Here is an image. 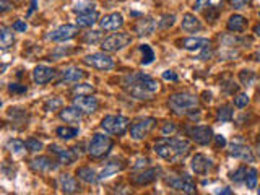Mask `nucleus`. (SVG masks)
I'll use <instances>...</instances> for the list:
<instances>
[{"instance_id":"nucleus-45","label":"nucleus","mask_w":260,"mask_h":195,"mask_svg":"<svg viewBox=\"0 0 260 195\" xmlns=\"http://www.w3.org/2000/svg\"><path fill=\"white\" fill-rule=\"evenodd\" d=\"M100 39H101V32L100 31H89V32H86L85 38H83L85 43H91V44L98 43Z\"/></svg>"},{"instance_id":"nucleus-50","label":"nucleus","mask_w":260,"mask_h":195,"mask_svg":"<svg viewBox=\"0 0 260 195\" xmlns=\"http://www.w3.org/2000/svg\"><path fill=\"white\" fill-rule=\"evenodd\" d=\"M173 132H176V125L173 122H166V125L162 127V134H173Z\"/></svg>"},{"instance_id":"nucleus-40","label":"nucleus","mask_w":260,"mask_h":195,"mask_svg":"<svg viewBox=\"0 0 260 195\" xmlns=\"http://www.w3.org/2000/svg\"><path fill=\"white\" fill-rule=\"evenodd\" d=\"M246 174H247V168L246 166H241L234 171V173H231V181L234 182H242V181H246Z\"/></svg>"},{"instance_id":"nucleus-21","label":"nucleus","mask_w":260,"mask_h":195,"mask_svg":"<svg viewBox=\"0 0 260 195\" xmlns=\"http://www.w3.org/2000/svg\"><path fill=\"white\" fill-rule=\"evenodd\" d=\"M124 169H125V165L120 159H111L109 162H106V166L101 169V173L98 176H100V181H104V179L117 174V173H120V171H124Z\"/></svg>"},{"instance_id":"nucleus-11","label":"nucleus","mask_w":260,"mask_h":195,"mask_svg":"<svg viewBox=\"0 0 260 195\" xmlns=\"http://www.w3.org/2000/svg\"><path fill=\"white\" fill-rule=\"evenodd\" d=\"M221 7L223 0H195L193 10L203 13L208 20H216L218 13L221 12Z\"/></svg>"},{"instance_id":"nucleus-15","label":"nucleus","mask_w":260,"mask_h":195,"mask_svg":"<svg viewBox=\"0 0 260 195\" xmlns=\"http://www.w3.org/2000/svg\"><path fill=\"white\" fill-rule=\"evenodd\" d=\"M57 75V72L47 65H38V67L32 70V80H35L36 85H47L49 81H52Z\"/></svg>"},{"instance_id":"nucleus-28","label":"nucleus","mask_w":260,"mask_h":195,"mask_svg":"<svg viewBox=\"0 0 260 195\" xmlns=\"http://www.w3.org/2000/svg\"><path fill=\"white\" fill-rule=\"evenodd\" d=\"M98 18H100V13H98L96 10L78 13L77 15V24H78L80 28H89V26H93V24L98 21Z\"/></svg>"},{"instance_id":"nucleus-31","label":"nucleus","mask_w":260,"mask_h":195,"mask_svg":"<svg viewBox=\"0 0 260 195\" xmlns=\"http://www.w3.org/2000/svg\"><path fill=\"white\" fill-rule=\"evenodd\" d=\"M13 28H8V26H2L0 28V47L4 49H8L12 47L13 43H15V35H13Z\"/></svg>"},{"instance_id":"nucleus-5","label":"nucleus","mask_w":260,"mask_h":195,"mask_svg":"<svg viewBox=\"0 0 260 195\" xmlns=\"http://www.w3.org/2000/svg\"><path fill=\"white\" fill-rule=\"evenodd\" d=\"M130 125V120L124 116H106L101 120V128L111 135H124Z\"/></svg>"},{"instance_id":"nucleus-29","label":"nucleus","mask_w":260,"mask_h":195,"mask_svg":"<svg viewBox=\"0 0 260 195\" xmlns=\"http://www.w3.org/2000/svg\"><path fill=\"white\" fill-rule=\"evenodd\" d=\"M77 176L78 179H81L83 182L86 184H96L98 181H100V176L96 174V171L91 169L89 166H81L77 169Z\"/></svg>"},{"instance_id":"nucleus-37","label":"nucleus","mask_w":260,"mask_h":195,"mask_svg":"<svg viewBox=\"0 0 260 195\" xmlns=\"http://www.w3.org/2000/svg\"><path fill=\"white\" fill-rule=\"evenodd\" d=\"M89 10H94V4L91 2V0H77L75 7H73V12H75L77 15L89 12Z\"/></svg>"},{"instance_id":"nucleus-34","label":"nucleus","mask_w":260,"mask_h":195,"mask_svg":"<svg viewBox=\"0 0 260 195\" xmlns=\"http://www.w3.org/2000/svg\"><path fill=\"white\" fill-rule=\"evenodd\" d=\"M246 185H247V189L249 190H254L255 187H257V182H258V173H257V169L255 168H249L247 169V174H246Z\"/></svg>"},{"instance_id":"nucleus-51","label":"nucleus","mask_w":260,"mask_h":195,"mask_svg":"<svg viewBox=\"0 0 260 195\" xmlns=\"http://www.w3.org/2000/svg\"><path fill=\"white\" fill-rule=\"evenodd\" d=\"M233 8H244V7H247L249 4V0H233Z\"/></svg>"},{"instance_id":"nucleus-47","label":"nucleus","mask_w":260,"mask_h":195,"mask_svg":"<svg viewBox=\"0 0 260 195\" xmlns=\"http://www.w3.org/2000/svg\"><path fill=\"white\" fill-rule=\"evenodd\" d=\"M12 8H13L12 2H8V0H0V10H2V13L12 10Z\"/></svg>"},{"instance_id":"nucleus-22","label":"nucleus","mask_w":260,"mask_h":195,"mask_svg":"<svg viewBox=\"0 0 260 195\" xmlns=\"http://www.w3.org/2000/svg\"><path fill=\"white\" fill-rule=\"evenodd\" d=\"M230 154L233 158H238V159H244V161H249V162H254L255 161V156L252 150L246 145H238L234 143L231 145V150H230Z\"/></svg>"},{"instance_id":"nucleus-56","label":"nucleus","mask_w":260,"mask_h":195,"mask_svg":"<svg viewBox=\"0 0 260 195\" xmlns=\"http://www.w3.org/2000/svg\"><path fill=\"white\" fill-rule=\"evenodd\" d=\"M254 31H255V35H257V36L260 38V24H257V26H255V29H254Z\"/></svg>"},{"instance_id":"nucleus-4","label":"nucleus","mask_w":260,"mask_h":195,"mask_svg":"<svg viewBox=\"0 0 260 195\" xmlns=\"http://www.w3.org/2000/svg\"><path fill=\"white\" fill-rule=\"evenodd\" d=\"M112 146H114V142L108 135L94 134L91 137V140H89V143H88V154L93 159H100V158L106 156V154L111 151Z\"/></svg>"},{"instance_id":"nucleus-48","label":"nucleus","mask_w":260,"mask_h":195,"mask_svg":"<svg viewBox=\"0 0 260 195\" xmlns=\"http://www.w3.org/2000/svg\"><path fill=\"white\" fill-rule=\"evenodd\" d=\"M162 78L165 80H169V81H177V75L173 72V70H166L162 72Z\"/></svg>"},{"instance_id":"nucleus-44","label":"nucleus","mask_w":260,"mask_h":195,"mask_svg":"<svg viewBox=\"0 0 260 195\" xmlns=\"http://www.w3.org/2000/svg\"><path fill=\"white\" fill-rule=\"evenodd\" d=\"M73 93H75L77 96L78 94H91L93 93V86L88 85V83H83V85H78L73 88Z\"/></svg>"},{"instance_id":"nucleus-54","label":"nucleus","mask_w":260,"mask_h":195,"mask_svg":"<svg viewBox=\"0 0 260 195\" xmlns=\"http://www.w3.org/2000/svg\"><path fill=\"white\" fill-rule=\"evenodd\" d=\"M35 10H36V0H32V4H31V10H29V13H28V15H31Z\"/></svg>"},{"instance_id":"nucleus-24","label":"nucleus","mask_w":260,"mask_h":195,"mask_svg":"<svg viewBox=\"0 0 260 195\" xmlns=\"http://www.w3.org/2000/svg\"><path fill=\"white\" fill-rule=\"evenodd\" d=\"M210 46V41L207 38H187L181 41V47L185 51H203Z\"/></svg>"},{"instance_id":"nucleus-25","label":"nucleus","mask_w":260,"mask_h":195,"mask_svg":"<svg viewBox=\"0 0 260 195\" xmlns=\"http://www.w3.org/2000/svg\"><path fill=\"white\" fill-rule=\"evenodd\" d=\"M59 187L63 193H77L80 192V185L77 182V179L70 174H62L59 177Z\"/></svg>"},{"instance_id":"nucleus-58","label":"nucleus","mask_w":260,"mask_h":195,"mask_svg":"<svg viewBox=\"0 0 260 195\" xmlns=\"http://www.w3.org/2000/svg\"><path fill=\"white\" fill-rule=\"evenodd\" d=\"M258 16H260V13H258Z\"/></svg>"},{"instance_id":"nucleus-39","label":"nucleus","mask_w":260,"mask_h":195,"mask_svg":"<svg viewBox=\"0 0 260 195\" xmlns=\"http://www.w3.org/2000/svg\"><path fill=\"white\" fill-rule=\"evenodd\" d=\"M62 100L60 98H49V100L44 103V109L46 111H59V109H62Z\"/></svg>"},{"instance_id":"nucleus-55","label":"nucleus","mask_w":260,"mask_h":195,"mask_svg":"<svg viewBox=\"0 0 260 195\" xmlns=\"http://www.w3.org/2000/svg\"><path fill=\"white\" fill-rule=\"evenodd\" d=\"M254 60H257V62H260V51H257V52L254 54Z\"/></svg>"},{"instance_id":"nucleus-13","label":"nucleus","mask_w":260,"mask_h":195,"mask_svg":"<svg viewBox=\"0 0 260 195\" xmlns=\"http://www.w3.org/2000/svg\"><path fill=\"white\" fill-rule=\"evenodd\" d=\"M73 106L78 108L83 114H94L98 108H100V101L91 94H78L73 100Z\"/></svg>"},{"instance_id":"nucleus-17","label":"nucleus","mask_w":260,"mask_h":195,"mask_svg":"<svg viewBox=\"0 0 260 195\" xmlns=\"http://www.w3.org/2000/svg\"><path fill=\"white\" fill-rule=\"evenodd\" d=\"M60 162L55 161L49 156H38L31 161V168L36 171V173H51V171H55L59 168Z\"/></svg>"},{"instance_id":"nucleus-19","label":"nucleus","mask_w":260,"mask_h":195,"mask_svg":"<svg viewBox=\"0 0 260 195\" xmlns=\"http://www.w3.org/2000/svg\"><path fill=\"white\" fill-rule=\"evenodd\" d=\"M85 78H86V72L85 70H81L78 67H70V69L62 72L59 85H63V83H78V81L85 80Z\"/></svg>"},{"instance_id":"nucleus-36","label":"nucleus","mask_w":260,"mask_h":195,"mask_svg":"<svg viewBox=\"0 0 260 195\" xmlns=\"http://www.w3.org/2000/svg\"><path fill=\"white\" fill-rule=\"evenodd\" d=\"M233 116H234V111H233V108L231 106H221V108L218 109V116H216V119L219 120V122H231L233 120Z\"/></svg>"},{"instance_id":"nucleus-30","label":"nucleus","mask_w":260,"mask_h":195,"mask_svg":"<svg viewBox=\"0 0 260 195\" xmlns=\"http://www.w3.org/2000/svg\"><path fill=\"white\" fill-rule=\"evenodd\" d=\"M247 28V20L242 15H233L228 20V29L233 32H242Z\"/></svg>"},{"instance_id":"nucleus-3","label":"nucleus","mask_w":260,"mask_h":195,"mask_svg":"<svg viewBox=\"0 0 260 195\" xmlns=\"http://www.w3.org/2000/svg\"><path fill=\"white\" fill-rule=\"evenodd\" d=\"M169 109L174 114H179V116H184V114H189L190 111L197 109L199 106V98L192 94V93H176L169 98Z\"/></svg>"},{"instance_id":"nucleus-52","label":"nucleus","mask_w":260,"mask_h":195,"mask_svg":"<svg viewBox=\"0 0 260 195\" xmlns=\"http://www.w3.org/2000/svg\"><path fill=\"white\" fill-rule=\"evenodd\" d=\"M216 146H226V138L223 135H215Z\"/></svg>"},{"instance_id":"nucleus-23","label":"nucleus","mask_w":260,"mask_h":195,"mask_svg":"<svg viewBox=\"0 0 260 195\" xmlns=\"http://www.w3.org/2000/svg\"><path fill=\"white\" fill-rule=\"evenodd\" d=\"M154 28H156V21H154L151 16H145V18L138 20V23L135 24V32L137 36H150L151 32L154 31Z\"/></svg>"},{"instance_id":"nucleus-49","label":"nucleus","mask_w":260,"mask_h":195,"mask_svg":"<svg viewBox=\"0 0 260 195\" xmlns=\"http://www.w3.org/2000/svg\"><path fill=\"white\" fill-rule=\"evenodd\" d=\"M13 29L15 31H26L28 29V24L24 23V21H21V20H18V21L13 24Z\"/></svg>"},{"instance_id":"nucleus-41","label":"nucleus","mask_w":260,"mask_h":195,"mask_svg":"<svg viewBox=\"0 0 260 195\" xmlns=\"http://www.w3.org/2000/svg\"><path fill=\"white\" fill-rule=\"evenodd\" d=\"M174 21H176V16H174V15H165V16H162V18L158 21V24H159V28L168 29V28L173 26Z\"/></svg>"},{"instance_id":"nucleus-2","label":"nucleus","mask_w":260,"mask_h":195,"mask_svg":"<svg viewBox=\"0 0 260 195\" xmlns=\"http://www.w3.org/2000/svg\"><path fill=\"white\" fill-rule=\"evenodd\" d=\"M153 148L161 159L177 165L190 153V143L182 138H162L154 143Z\"/></svg>"},{"instance_id":"nucleus-8","label":"nucleus","mask_w":260,"mask_h":195,"mask_svg":"<svg viewBox=\"0 0 260 195\" xmlns=\"http://www.w3.org/2000/svg\"><path fill=\"white\" fill-rule=\"evenodd\" d=\"M83 62L89 65L91 69L96 70H112L114 69V59L106 52H94V54H88L83 57Z\"/></svg>"},{"instance_id":"nucleus-57","label":"nucleus","mask_w":260,"mask_h":195,"mask_svg":"<svg viewBox=\"0 0 260 195\" xmlns=\"http://www.w3.org/2000/svg\"><path fill=\"white\" fill-rule=\"evenodd\" d=\"M257 96H258V101H260V88H258V91H257Z\"/></svg>"},{"instance_id":"nucleus-27","label":"nucleus","mask_w":260,"mask_h":195,"mask_svg":"<svg viewBox=\"0 0 260 195\" xmlns=\"http://www.w3.org/2000/svg\"><path fill=\"white\" fill-rule=\"evenodd\" d=\"M181 26H182V29L187 31V32H195V31H200V29L203 28V26H202V23H200V20H199L193 13H185V15L182 16Z\"/></svg>"},{"instance_id":"nucleus-43","label":"nucleus","mask_w":260,"mask_h":195,"mask_svg":"<svg viewBox=\"0 0 260 195\" xmlns=\"http://www.w3.org/2000/svg\"><path fill=\"white\" fill-rule=\"evenodd\" d=\"M24 143H26V148L29 150V151H41V150H43V143H41L39 140H36V138H28V140L26 142H24Z\"/></svg>"},{"instance_id":"nucleus-18","label":"nucleus","mask_w":260,"mask_h":195,"mask_svg":"<svg viewBox=\"0 0 260 195\" xmlns=\"http://www.w3.org/2000/svg\"><path fill=\"white\" fill-rule=\"evenodd\" d=\"M211 166H213V162H211L210 158H207L205 154H202V153H197L195 156L192 158L190 161V168L195 174H199V176H203V174H207L208 171L211 169Z\"/></svg>"},{"instance_id":"nucleus-16","label":"nucleus","mask_w":260,"mask_h":195,"mask_svg":"<svg viewBox=\"0 0 260 195\" xmlns=\"http://www.w3.org/2000/svg\"><path fill=\"white\" fill-rule=\"evenodd\" d=\"M100 26L106 31H117L124 26V16L119 12H114L109 15H104L100 20Z\"/></svg>"},{"instance_id":"nucleus-6","label":"nucleus","mask_w":260,"mask_h":195,"mask_svg":"<svg viewBox=\"0 0 260 195\" xmlns=\"http://www.w3.org/2000/svg\"><path fill=\"white\" fill-rule=\"evenodd\" d=\"M130 43H132V36L127 35V32H114V35L101 41V47L104 52H117L127 47Z\"/></svg>"},{"instance_id":"nucleus-1","label":"nucleus","mask_w":260,"mask_h":195,"mask_svg":"<svg viewBox=\"0 0 260 195\" xmlns=\"http://www.w3.org/2000/svg\"><path fill=\"white\" fill-rule=\"evenodd\" d=\"M122 88L135 100L150 101L159 91V83L146 73L134 72L122 78Z\"/></svg>"},{"instance_id":"nucleus-33","label":"nucleus","mask_w":260,"mask_h":195,"mask_svg":"<svg viewBox=\"0 0 260 195\" xmlns=\"http://www.w3.org/2000/svg\"><path fill=\"white\" fill-rule=\"evenodd\" d=\"M55 134L59 138L62 140H72L73 137L78 135V128L77 127H69V125H63V127H59L55 130Z\"/></svg>"},{"instance_id":"nucleus-20","label":"nucleus","mask_w":260,"mask_h":195,"mask_svg":"<svg viewBox=\"0 0 260 195\" xmlns=\"http://www.w3.org/2000/svg\"><path fill=\"white\" fill-rule=\"evenodd\" d=\"M159 173H161L159 168H150V169H146V171H142L140 174L134 176L132 181L137 185H148V184L156 181V179L159 177Z\"/></svg>"},{"instance_id":"nucleus-10","label":"nucleus","mask_w":260,"mask_h":195,"mask_svg":"<svg viewBox=\"0 0 260 195\" xmlns=\"http://www.w3.org/2000/svg\"><path fill=\"white\" fill-rule=\"evenodd\" d=\"M185 134L187 137H190V140H193L199 145H208L211 142V138H215L213 130L208 125H187Z\"/></svg>"},{"instance_id":"nucleus-9","label":"nucleus","mask_w":260,"mask_h":195,"mask_svg":"<svg viewBox=\"0 0 260 195\" xmlns=\"http://www.w3.org/2000/svg\"><path fill=\"white\" fill-rule=\"evenodd\" d=\"M156 125V119L154 117H143L135 120L132 125H130V137L134 140H143L145 137H148V134Z\"/></svg>"},{"instance_id":"nucleus-12","label":"nucleus","mask_w":260,"mask_h":195,"mask_svg":"<svg viewBox=\"0 0 260 195\" xmlns=\"http://www.w3.org/2000/svg\"><path fill=\"white\" fill-rule=\"evenodd\" d=\"M78 24H62L57 29H54L51 35H49V39L54 41V43H63V41H69L72 38H75L78 35Z\"/></svg>"},{"instance_id":"nucleus-7","label":"nucleus","mask_w":260,"mask_h":195,"mask_svg":"<svg viewBox=\"0 0 260 195\" xmlns=\"http://www.w3.org/2000/svg\"><path fill=\"white\" fill-rule=\"evenodd\" d=\"M165 182L176 192H182V193H195L197 187L195 182L192 181L190 176L182 174V176H169L165 179Z\"/></svg>"},{"instance_id":"nucleus-32","label":"nucleus","mask_w":260,"mask_h":195,"mask_svg":"<svg viewBox=\"0 0 260 195\" xmlns=\"http://www.w3.org/2000/svg\"><path fill=\"white\" fill-rule=\"evenodd\" d=\"M7 150L10 151L15 156H23L24 153H26V143L18 140V138H12V140H8L7 143Z\"/></svg>"},{"instance_id":"nucleus-53","label":"nucleus","mask_w":260,"mask_h":195,"mask_svg":"<svg viewBox=\"0 0 260 195\" xmlns=\"http://www.w3.org/2000/svg\"><path fill=\"white\" fill-rule=\"evenodd\" d=\"M218 193H228V195H230V193H233V190H230L228 187H224L223 190H218Z\"/></svg>"},{"instance_id":"nucleus-35","label":"nucleus","mask_w":260,"mask_h":195,"mask_svg":"<svg viewBox=\"0 0 260 195\" xmlns=\"http://www.w3.org/2000/svg\"><path fill=\"white\" fill-rule=\"evenodd\" d=\"M140 52H142V65H150L153 60H154V52H153V49L148 46V44H142L140 47Z\"/></svg>"},{"instance_id":"nucleus-26","label":"nucleus","mask_w":260,"mask_h":195,"mask_svg":"<svg viewBox=\"0 0 260 195\" xmlns=\"http://www.w3.org/2000/svg\"><path fill=\"white\" fill-rule=\"evenodd\" d=\"M81 114L83 112H81L78 108L72 106V108H62L59 116L63 122H67V124H78L81 120Z\"/></svg>"},{"instance_id":"nucleus-46","label":"nucleus","mask_w":260,"mask_h":195,"mask_svg":"<svg viewBox=\"0 0 260 195\" xmlns=\"http://www.w3.org/2000/svg\"><path fill=\"white\" fill-rule=\"evenodd\" d=\"M8 91L13 93V94H20V93H26L28 88L24 85H20V83H12V85H8Z\"/></svg>"},{"instance_id":"nucleus-42","label":"nucleus","mask_w":260,"mask_h":195,"mask_svg":"<svg viewBox=\"0 0 260 195\" xmlns=\"http://www.w3.org/2000/svg\"><path fill=\"white\" fill-rule=\"evenodd\" d=\"M249 104V94L247 93H239L238 96L234 98V106L236 108H246V106Z\"/></svg>"},{"instance_id":"nucleus-38","label":"nucleus","mask_w":260,"mask_h":195,"mask_svg":"<svg viewBox=\"0 0 260 195\" xmlns=\"http://www.w3.org/2000/svg\"><path fill=\"white\" fill-rule=\"evenodd\" d=\"M255 78H257L255 73L252 70H241L239 72V80H241V83L244 86H252V85H254Z\"/></svg>"},{"instance_id":"nucleus-14","label":"nucleus","mask_w":260,"mask_h":195,"mask_svg":"<svg viewBox=\"0 0 260 195\" xmlns=\"http://www.w3.org/2000/svg\"><path fill=\"white\" fill-rule=\"evenodd\" d=\"M77 150H78V146H75V148H72V150L60 148V146H57V145L49 146V151H51L52 154H55L57 161H59L60 165H72V162L80 156V153Z\"/></svg>"}]
</instances>
